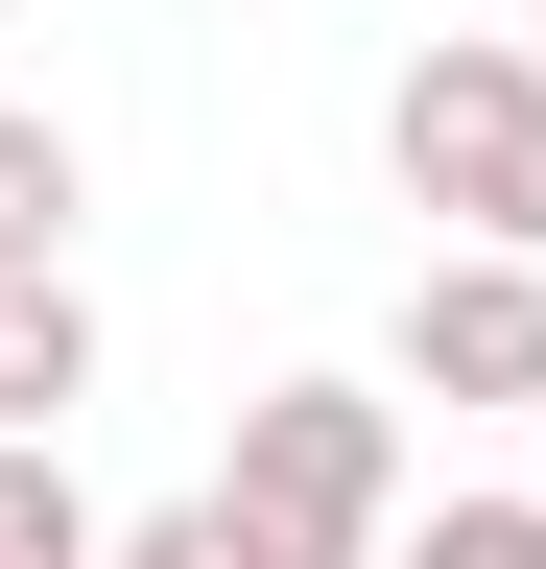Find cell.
I'll return each mask as SVG.
<instances>
[{
    "instance_id": "ba28073f",
    "label": "cell",
    "mask_w": 546,
    "mask_h": 569,
    "mask_svg": "<svg viewBox=\"0 0 546 569\" xmlns=\"http://www.w3.org/2000/svg\"><path fill=\"white\" fill-rule=\"evenodd\" d=\"M96 569H238V546H215V498H167V522H119Z\"/></svg>"
},
{
    "instance_id": "52a82bcc",
    "label": "cell",
    "mask_w": 546,
    "mask_h": 569,
    "mask_svg": "<svg viewBox=\"0 0 546 569\" xmlns=\"http://www.w3.org/2000/svg\"><path fill=\"white\" fill-rule=\"evenodd\" d=\"M404 569H546V498H428Z\"/></svg>"
},
{
    "instance_id": "9c48e42d",
    "label": "cell",
    "mask_w": 546,
    "mask_h": 569,
    "mask_svg": "<svg viewBox=\"0 0 546 569\" xmlns=\"http://www.w3.org/2000/svg\"><path fill=\"white\" fill-rule=\"evenodd\" d=\"M523 48H546V0H523Z\"/></svg>"
},
{
    "instance_id": "7a4b0ae2",
    "label": "cell",
    "mask_w": 546,
    "mask_h": 569,
    "mask_svg": "<svg viewBox=\"0 0 546 569\" xmlns=\"http://www.w3.org/2000/svg\"><path fill=\"white\" fill-rule=\"evenodd\" d=\"M380 167H404V213H451V261H546V48H523V24L404 48Z\"/></svg>"
},
{
    "instance_id": "277c9868",
    "label": "cell",
    "mask_w": 546,
    "mask_h": 569,
    "mask_svg": "<svg viewBox=\"0 0 546 569\" xmlns=\"http://www.w3.org/2000/svg\"><path fill=\"white\" fill-rule=\"evenodd\" d=\"M96 403V284H0V451H72Z\"/></svg>"
},
{
    "instance_id": "5b68a950",
    "label": "cell",
    "mask_w": 546,
    "mask_h": 569,
    "mask_svg": "<svg viewBox=\"0 0 546 569\" xmlns=\"http://www.w3.org/2000/svg\"><path fill=\"white\" fill-rule=\"evenodd\" d=\"M72 213H96L72 119H24V96H0V284H72Z\"/></svg>"
},
{
    "instance_id": "3957f363",
    "label": "cell",
    "mask_w": 546,
    "mask_h": 569,
    "mask_svg": "<svg viewBox=\"0 0 546 569\" xmlns=\"http://www.w3.org/2000/svg\"><path fill=\"white\" fill-rule=\"evenodd\" d=\"M380 356H404V403H523L546 427V261H428Z\"/></svg>"
},
{
    "instance_id": "6da1fadb",
    "label": "cell",
    "mask_w": 546,
    "mask_h": 569,
    "mask_svg": "<svg viewBox=\"0 0 546 569\" xmlns=\"http://www.w3.org/2000/svg\"><path fill=\"white\" fill-rule=\"evenodd\" d=\"M215 546L238 569H404V403L380 380H261L215 451Z\"/></svg>"
},
{
    "instance_id": "8992f818",
    "label": "cell",
    "mask_w": 546,
    "mask_h": 569,
    "mask_svg": "<svg viewBox=\"0 0 546 569\" xmlns=\"http://www.w3.org/2000/svg\"><path fill=\"white\" fill-rule=\"evenodd\" d=\"M119 522H96V498H72V451H0V569H96Z\"/></svg>"
},
{
    "instance_id": "30bf717a",
    "label": "cell",
    "mask_w": 546,
    "mask_h": 569,
    "mask_svg": "<svg viewBox=\"0 0 546 569\" xmlns=\"http://www.w3.org/2000/svg\"><path fill=\"white\" fill-rule=\"evenodd\" d=\"M523 498H546V475H523Z\"/></svg>"
}]
</instances>
